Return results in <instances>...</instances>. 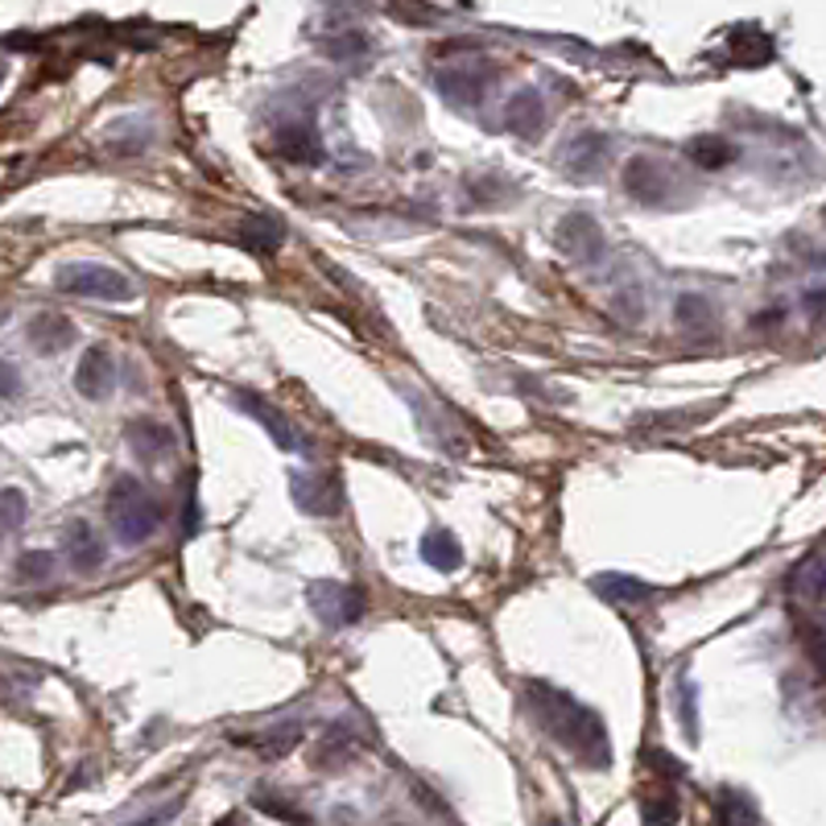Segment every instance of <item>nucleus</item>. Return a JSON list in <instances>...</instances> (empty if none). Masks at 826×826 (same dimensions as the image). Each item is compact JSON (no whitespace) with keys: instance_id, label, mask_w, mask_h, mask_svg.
Listing matches in <instances>:
<instances>
[{"instance_id":"6ab92c4d","label":"nucleus","mask_w":826,"mask_h":826,"mask_svg":"<svg viewBox=\"0 0 826 826\" xmlns=\"http://www.w3.org/2000/svg\"><path fill=\"white\" fill-rule=\"evenodd\" d=\"M674 322L677 331H686V335H698V339H715V331H719V306H715L707 294H677L674 302Z\"/></svg>"},{"instance_id":"ddd939ff","label":"nucleus","mask_w":826,"mask_h":826,"mask_svg":"<svg viewBox=\"0 0 826 826\" xmlns=\"http://www.w3.org/2000/svg\"><path fill=\"white\" fill-rule=\"evenodd\" d=\"M62 554H67V563L75 566L79 575L104 570V558H108V550H104L92 521H71L62 529Z\"/></svg>"},{"instance_id":"473e14b6","label":"nucleus","mask_w":826,"mask_h":826,"mask_svg":"<svg viewBox=\"0 0 826 826\" xmlns=\"http://www.w3.org/2000/svg\"><path fill=\"white\" fill-rule=\"evenodd\" d=\"M50 575H55V554H46V550H25L17 558L21 582H46Z\"/></svg>"},{"instance_id":"7c9ffc66","label":"nucleus","mask_w":826,"mask_h":826,"mask_svg":"<svg viewBox=\"0 0 826 826\" xmlns=\"http://www.w3.org/2000/svg\"><path fill=\"white\" fill-rule=\"evenodd\" d=\"M677 719H682V732L698 740V686L691 677H677Z\"/></svg>"},{"instance_id":"412c9836","label":"nucleus","mask_w":826,"mask_h":826,"mask_svg":"<svg viewBox=\"0 0 826 826\" xmlns=\"http://www.w3.org/2000/svg\"><path fill=\"white\" fill-rule=\"evenodd\" d=\"M240 245L252 248L257 257H278V248L285 245V227L273 215H248L240 224Z\"/></svg>"},{"instance_id":"39448f33","label":"nucleus","mask_w":826,"mask_h":826,"mask_svg":"<svg viewBox=\"0 0 826 826\" xmlns=\"http://www.w3.org/2000/svg\"><path fill=\"white\" fill-rule=\"evenodd\" d=\"M620 182L645 206H661L677 194V178H674V169H670V162H661L653 153H633V157L624 162Z\"/></svg>"},{"instance_id":"20e7f679","label":"nucleus","mask_w":826,"mask_h":826,"mask_svg":"<svg viewBox=\"0 0 826 826\" xmlns=\"http://www.w3.org/2000/svg\"><path fill=\"white\" fill-rule=\"evenodd\" d=\"M492 83H496V67L484 62V58H475V62H447V67L434 71V87L455 108H480L488 99Z\"/></svg>"},{"instance_id":"f03ea898","label":"nucleus","mask_w":826,"mask_h":826,"mask_svg":"<svg viewBox=\"0 0 826 826\" xmlns=\"http://www.w3.org/2000/svg\"><path fill=\"white\" fill-rule=\"evenodd\" d=\"M108 526L120 545H145L162 529V505L153 500V492L141 480L116 475L108 488Z\"/></svg>"},{"instance_id":"1a4fd4ad","label":"nucleus","mask_w":826,"mask_h":826,"mask_svg":"<svg viewBox=\"0 0 826 826\" xmlns=\"http://www.w3.org/2000/svg\"><path fill=\"white\" fill-rule=\"evenodd\" d=\"M125 442H129V451L137 455L145 468H157V463L169 459L174 447H178L174 430H169L166 422H153V417H137V422H129V426H125Z\"/></svg>"},{"instance_id":"dca6fc26","label":"nucleus","mask_w":826,"mask_h":826,"mask_svg":"<svg viewBox=\"0 0 826 826\" xmlns=\"http://www.w3.org/2000/svg\"><path fill=\"white\" fill-rule=\"evenodd\" d=\"M723 50H728V62H732V67L752 71V67H765L772 58V38L760 25H735V30H728V38H723Z\"/></svg>"},{"instance_id":"9b49d317","label":"nucleus","mask_w":826,"mask_h":826,"mask_svg":"<svg viewBox=\"0 0 826 826\" xmlns=\"http://www.w3.org/2000/svg\"><path fill=\"white\" fill-rule=\"evenodd\" d=\"M232 401H236V405H240L252 422H261L264 430H269V438H273L282 451H298V447H302V438L294 434V422H290V417H285L273 401H264V397H257V393H245V389H236Z\"/></svg>"},{"instance_id":"72a5a7b5","label":"nucleus","mask_w":826,"mask_h":826,"mask_svg":"<svg viewBox=\"0 0 826 826\" xmlns=\"http://www.w3.org/2000/svg\"><path fill=\"white\" fill-rule=\"evenodd\" d=\"M677 823V798L674 793H661L645 802V826H674Z\"/></svg>"},{"instance_id":"58836bf2","label":"nucleus","mask_w":826,"mask_h":826,"mask_svg":"<svg viewBox=\"0 0 826 826\" xmlns=\"http://www.w3.org/2000/svg\"><path fill=\"white\" fill-rule=\"evenodd\" d=\"M331 826H356V810L339 806L335 814H331Z\"/></svg>"},{"instance_id":"c85d7f7f","label":"nucleus","mask_w":826,"mask_h":826,"mask_svg":"<svg viewBox=\"0 0 826 826\" xmlns=\"http://www.w3.org/2000/svg\"><path fill=\"white\" fill-rule=\"evenodd\" d=\"M719 814H723V826H760V814L752 806V798L740 793V789H723Z\"/></svg>"},{"instance_id":"4be33fe9","label":"nucleus","mask_w":826,"mask_h":826,"mask_svg":"<svg viewBox=\"0 0 826 826\" xmlns=\"http://www.w3.org/2000/svg\"><path fill=\"white\" fill-rule=\"evenodd\" d=\"M252 806L261 810V814H269V818H278V823H290V826H315V818L306 814V810L290 798V793H282V789H269V786H257L252 789Z\"/></svg>"},{"instance_id":"aec40b11","label":"nucleus","mask_w":826,"mask_h":826,"mask_svg":"<svg viewBox=\"0 0 826 826\" xmlns=\"http://www.w3.org/2000/svg\"><path fill=\"white\" fill-rule=\"evenodd\" d=\"M591 591L607 603H620V607H640V603L653 600V587L640 579H628V575H595Z\"/></svg>"},{"instance_id":"e433bc0d","label":"nucleus","mask_w":826,"mask_h":826,"mask_svg":"<svg viewBox=\"0 0 826 826\" xmlns=\"http://www.w3.org/2000/svg\"><path fill=\"white\" fill-rule=\"evenodd\" d=\"M178 810H182V798H178V802H169V806H162V810H153L150 818H137V823H129V826H166Z\"/></svg>"},{"instance_id":"0eeeda50","label":"nucleus","mask_w":826,"mask_h":826,"mask_svg":"<svg viewBox=\"0 0 826 826\" xmlns=\"http://www.w3.org/2000/svg\"><path fill=\"white\" fill-rule=\"evenodd\" d=\"M306 603H310V612H315L327 628H347V624H356V620L364 616V607H368L359 587L335 582V579L310 582V587H306Z\"/></svg>"},{"instance_id":"bb28decb","label":"nucleus","mask_w":826,"mask_h":826,"mask_svg":"<svg viewBox=\"0 0 826 826\" xmlns=\"http://www.w3.org/2000/svg\"><path fill=\"white\" fill-rule=\"evenodd\" d=\"M302 740V723H278V728H264V735H252L245 744H257V748L273 760V756H285Z\"/></svg>"},{"instance_id":"f8f14e48","label":"nucleus","mask_w":826,"mask_h":826,"mask_svg":"<svg viewBox=\"0 0 826 826\" xmlns=\"http://www.w3.org/2000/svg\"><path fill=\"white\" fill-rule=\"evenodd\" d=\"M290 492H294V505L310 517H335L343 500H339V484L327 480V475H315V471H298L290 480Z\"/></svg>"},{"instance_id":"2f4dec72","label":"nucleus","mask_w":826,"mask_h":826,"mask_svg":"<svg viewBox=\"0 0 826 826\" xmlns=\"http://www.w3.org/2000/svg\"><path fill=\"white\" fill-rule=\"evenodd\" d=\"M368 50H373V42L364 38L359 30H343L335 38H327V55L335 58V62H356V58H364Z\"/></svg>"},{"instance_id":"a878e982","label":"nucleus","mask_w":826,"mask_h":826,"mask_svg":"<svg viewBox=\"0 0 826 826\" xmlns=\"http://www.w3.org/2000/svg\"><path fill=\"white\" fill-rule=\"evenodd\" d=\"M789 587H793V595L806 607L823 603V563H818V554H806V563L798 566V575L789 579Z\"/></svg>"},{"instance_id":"a19ab883","label":"nucleus","mask_w":826,"mask_h":826,"mask_svg":"<svg viewBox=\"0 0 826 826\" xmlns=\"http://www.w3.org/2000/svg\"><path fill=\"white\" fill-rule=\"evenodd\" d=\"M397 826H401V823H397Z\"/></svg>"},{"instance_id":"ea45409f","label":"nucleus","mask_w":826,"mask_h":826,"mask_svg":"<svg viewBox=\"0 0 826 826\" xmlns=\"http://www.w3.org/2000/svg\"><path fill=\"white\" fill-rule=\"evenodd\" d=\"M0 322H4V310H0Z\"/></svg>"},{"instance_id":"b1692460","label":"nucleus","mask_w":826,"mask_h":826,"mask_svg":"<svg viewBox=\"0 0 826 826\" xmlns=\"http://www.w3.org/2000/svg\"><path fill=\"white\" fill-rule=\"evenodd\" d=\"M422 558H426L434 570L451 575V570L463 566V545H459V538H455L451 529H430V533L422 538Z\"/></svg>"},{"instance_id":"6e6552de","label":"nucleus","mask_w":826,"mask_h":826,"mask_svg":"<svg viewBox=\"0 0 826 826\" xmlns=\"http://www.w3.org/2000/svg\"><path fill=\"white\" fill-rule=\"evenodd\" d=\"M612 162V137L600 129H579L563 150H558V169L570 174L575 182H587V178H600L603 169Z\"/></svg>"},{"instance_id":"a211bd4d","label":"nucleus","mask_w":826,"mask_h":826,"mask_svg":"<svg viewBox=\"0 0 826 826\" xmlns=\"http://www.w3.org/2000/svg\"><path fill=\"white\" fill-rule=\"evenodd\" d=\"M273 141H278V153L285 162H298V166H319L322 162V141L310 120H302V125L285 120L282 129L273 132Z\"/></svg>"},{"instance_id":"cd10ccee","label":"nucleus","mask_w":826,"mask_h":826,"mask_svg":"<svg viewBox=\"0 0 826 826\" xmlns=\"http://www.w3.org/2000/svg\"><path fill=\"white\" fill-rule=\"evenodd\" d=\"M612 315H616L620 322H628V327H637V322L645 319V290H640L637 282L616 285V290H612Z\"/></svg>"},{"instance_id":"7ed1b4c3","label":"nucleus","mask_w":826,"mask_h":826,"mask_svg":"<svg viewBox=\"0 0 826 826\" xmlns=\"http://www.w3.org/2000/svg\"><path fill=\"white\" fill-rule=\"evenodd\" d=\"M55 285L75 294V298H99V302H129L132 282L125 273H116L108 264L95 261H71L55 273Z\"/></svg>"},{"instance_id":"f704fd0d","label":"nucleus","mask_w":826,"mask_h":826,"mask_svg":"<svg viewBox=\"0 0 826 826\" xmlns=\"http://www.w3.org/2000/svg\"><path fill=\"white\" fill-rule=\"evenodd\" d=\"M21 389H25V380H21L17 364L0 359V397H4V401H13V397H21Z\"/></svg>"},{"instance_id":"5701e85b","label":"nucleus","mask_w":826,"mask_h":826,"mask_svg":"<svg viewBox=\"0 0 826 826\" xmlns=\"http://www.w3.org/2000/svg\"><path fill=\"white\" fill-rule=\"evenodd\" d=\"M686 157H691L698 169L715 174V169H728L735 162V145L728 137H719V132H703V137H695V141L686 145Z\"/></svg>"},{"instance_id":"c756f323","label":"nucleus","mask_w":826,"mask_h":826,"mask_svg":"<svg viewBox=\"0 0 826 826\" xmlns=\"http://www.w3.org/2000/svg\"><path fill=\"white\" fill-rule=\"evenodd\" d=\"M25 517H30V500H25V492H21V488L0 492V538L17 533V529L25 526Z\"/></svg>"},{"instance_id":"423d86ee","label":"nucleus","mask_w":826,"mask_h":826,"mask_svg":"<svg viewBox=\"0 0 826 826\" xmlns=\"http://www.w3.org/2000/svg\"><path fill=\"white\" fill-rule=\"evenodd\" d=\"M554 245L570 264H600L607 257V236H603V224L587 211H570L558 220L554 227Z\"/></svg>"},{"instance_id":"393cba45","label":"nucleus","mask_w":826,"mask_h":826,"mask_svg":"<svg viewBox=\"0 0 826 826\" xmlns=\"http://www.w3.org/2000/svg\"><path fill=\"white\" fill-rule=\"evenodd\" d=\"M500 194H512V182H508L505 174H496V169H488V174H480V178H471V182H468V206H471V211H488V206L505 203Z\"/></svg>"},{"instance_id":"4c0bfd02","label":"nucleus","mask_w":826,"mask_h":826,"mask_svg":"<svg viewBox=\"0 0 826 826\" xmlns=\"http://www.w3.org/2000/svg\"><path fill=\"white\" fill-rule=\"evenodd\" d=\"M802 306H806L810 322H818V315H823V290L814 285V290H806V298H802Z\"/></svg>"},{"instance_id":"f257e3e1","label":"nucleus","mask_w":826,"mask_h":826,"mask_svg":"<svg viewBox=\"0 0 826 826\" xmlns=\"http://www.w3.org/2000/svg\"><path fill=\"white\" fill-rule=\"evenodd\" d=\"M521 695H526V711L533 715V723L554 744H563L570 756H579L582 765H591V769L612 765V740H607L600 711H591L587 703H579V698L558 691V686H545V682H526Z\"/></svg>"},{"instance_id":"c9c22d12","label":"nucleus","mask_w":826,"mask_h":826,"mask_svg":"<svg viewBox=\"0 0 826 826\" xmlns=\"http://www.w3.org/2000/svg\"><path fill=\"white\" fill-rule=\"evenodd\" d=\"M199 526H203V512H199V492H187V512H182V533H187V538H194V533H199Z\"/></svg>"},{"instance_id":"9d476101","label":"nucleus","mask_w":826,"mask_h":826,"mask_svg":"<svg viewBox=\"0 0 826 826\" xmlns=\"http://www.w3.org/2000/svg\"><path fill=\"white\" fill-rule=\"evenodd\" d=\"M500 120H505V129L512 132V137H521V141L542 137V129H545L542 92H538V87H521V92H512L505 99V108H500Z\"/></svg>"},{"instance_id":"4468645a","label":"nucleus","mask_w":826,"mask_h":826,"mask_svg":"<svg viewBox=\"0 0 826 826\" xmlns=\"http://www.w3.org/2000/svg\"><path fill=\"white\" fill-rule=\"evenodd\" d=\"M75 389L87 401H104L116 389V359L108 347H87L75 368Z\"/></svg>"},{"instance_id":"f3484780","label":"nucleus","mask_w":826,"mask_h":826,"mask_svg":"<svg viewBox=\"0 0 826 826\" xmlns=\"http://www.w3.org/2000/svg\"><path fill=\"white\" fill-rule=\"evenodd\" d=\"M25 339H30V347L38 356H58V352H67L75 343V322L67 319V315H55V310H42V315L30 319Z\"/></svg>"},{"instance_id":"2eb2a0df","label":"nucleus","mask_w":826,"mask_h":826,"mask_svg":"<svg viewBox=\"0 0 826 826\" xmlns=\"http://www.w3.org/2000/svg\"><path fill=\"white\" fill-rule=\"evenodd\" d=\"M359 752V732L347 723H335L331 732H322V740L310 752V765L319 772H343Z\"/></svg>"}]
</instances>
